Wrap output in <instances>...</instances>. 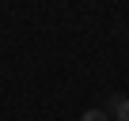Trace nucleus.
I'll return each instance as SVG.
<instances>
[{
    "instance_id": "f257e3e1",
    "label": "nucleus",
    "mask_w": 129,
    "mask_h": 121,
    "mask_svg": "<svg viewBox=\"0 0 129 121\" xmlns=\"http://www.w3.org/2000/svg\"><path fill=\"white\" fill-rule=\"evenodd\" d=\"M114 113H118V121H129V98H118L114 102Z\"/></svg>"
},
{
    "instance_id": "f03ea898",
    "label": "nucleus",
    "mask_w": 129,
    "mask_h": 121,
    "mask_svg": "<svg viewBox=\"0 0 129 121\" xmlns=\"http://www.w3.org/2000/svg\"><path fill=\"white\" fill-rule=\"evenodd\" d=\"M80 121H110V117H106V113H103V110H87V113H84V117H80Z\"/></svg>"
}]
</instances>
